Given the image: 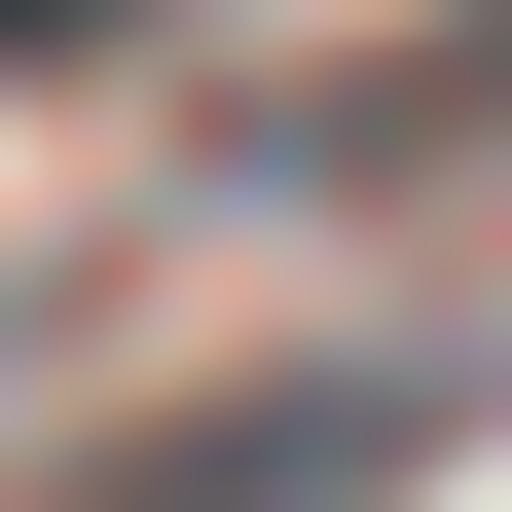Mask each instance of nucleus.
I'll return each mask as SVG.
<instances>
[{
  "mask_svg": "<svg viewBox=\"0 0 512 512\" xmlns=\"http://www.w3.org/2000/svg\"><path fill=\"white\" fill-rule=\"evenodd\" d=\"M293 476H403V403H220V439H147L110 512H293Z\"/></svg>",
  "mask_w": 512,
  "mask_h": 512,
  "instance_id": "f03ea898",
  "label": "nucleus"
},
{
  "mask_svg": "<svg viewBox=\"0 0 512 512\" xmlns=\"http://www.w3.org/2000/svg\"><path fill=\"white\" fill-rule=\"evenodd\" d=\"M512 147V0L476 37H366V74H293V183H476Z\"/></svg>",
  "mask_w": 512,
  "mask_h": 512,
  "instance_id": "f257e3e1",
  "label": "nucleus"
},
{
  "mask_svg": "<svg viewBox=\"0 0 512 512\" xmlns=\"http://www.w3.org/2000/svg\"><path fill=\"white\" fill-rule=\"evenodd\" d=\"M74 37H147V0H0V74H74Z\"/></svg>",
  "mask_w": 512,
  "mask_h": 512,
  "instance_id": "7ed1b4c3",
  "label": "nucleus"
}]
</instances>
